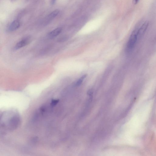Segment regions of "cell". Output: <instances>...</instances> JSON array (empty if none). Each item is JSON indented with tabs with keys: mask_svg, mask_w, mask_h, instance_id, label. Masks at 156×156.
<instances>
[{
	"mask_svg": "<svg viewBox=\"0 0 156 156\" xmlns=\"http://www.w3.org/2000/svg\"><path fill=\"white\" fill-rule=\"evenodd\" d=\"M62 29L61 28H56L51 31L49 34V36L51 38H54L57 37L61 33Z\"/></svg>",
	"mask_w": 156,
	"mask_h": 156,
	"instance_id": "8992f818",
	"label": "cell"
},
{
	"mask_svg": "<svg viewBox=\"0 0 156 156\" xmlns=\"http://www.w3.org/2000/svg\"><path fill=\"white\" fill-rule=\"evenodd\" d=\"M59 12V11L57 10H56L52 12L47 17L48 20L50 21L54 19L58 15Z\"/></svg>",
	"mask_w": 156,
	"mask_h": 156,
	"instance_id": "52a82bcc",
	"label": "cell"
},
{
	"mask_svg": "<svg viewBox=\"0 0 156 156\" xmlns=\"http://www.w3.org/2000/svg\"><path fill=\"white\" fill-rule=\"evenodd\" d=\"M86 76L87 75H85L81 77L80 79L79 80L77 81L76 84V86H79L82 83V82H83L84 79L86 77Z\"/></svg>",
	"mask_w": 156,
	"mask_h": 156,
	"instance_id": "ba28073f",
	"label": "cell"
},
{
	"mask_svg": "<svg viewBox=\"0 0 156 156\" xmlns=\"http://www.w3.org/2000/svg\"><path fill=\"white\" fill-rule=\"evenodd\" d=\"M149 26L148 21H146L142 24L141 27L138 29V39L141 38Z\"/></svg>",
	"mask_w": 156,
	"mask_h": 156,
	"instance_id": "5b68a950",
	"label": "cell"
},
{
	"mask_svg": "<svg viewBox=\"0 0 156 156\" xmlns=\"http://www.w3.org/2000/svg\"><path fill=\"white\" fill-rule=\"evenodd\" d=\"M139 1V0H133V2L134 4H136L138 3Z\"/></svg>",
	"mask_w": 156,
	"mask_h": 156,
	"instance_id": "9c48e42d",
	"label": "cell"
},
{
	"mask_svg": "<svg viewBox=\"0 0 156 156\" xmlns=\"http://www.w3.org/2000/svg\"><path fill=\"white\" fill-rule=\"evenodd\" d=\"M8 112L6 117L3 118L2 122H1V127L4 132L13 131L18 128L20 124V119L18 113L15 112Z\"/></svg>",
	"mask_w": 156,
	"mask_h": 156,
	"instance_id": "6da1fadb",
	"label": "cell"
},
{
	"mask_svg": "<svg viewBox=\"0 0 156 156\" xmlns=\"http://www.w3.org/2000/svg\"><path fill=\"white\" fill-rule=\"evenodd\" d=\"M31 39L29 37H27L17 43L14 47L15 50H19L28 45L31 42Z\"/></svg>",
	"mask_w": 156,
	"mask_h": 156,
	"instance_id": "3957f363",
	"label": "cell"
},
{
	"mask_svg": "<svg viewBox=\"0 0 156 156\" xmlns=\"http://www.w3.org/2000/svg\"><path fill=\"white\" fill-rule=\"evenodd\" d=\"M138 29L134 30L132 33L127 45V49L128 51H131L134 48L138 39Z\"/></svg>",
	"mask_w": 156,
	"mask_h": 156,
	"instance_id": "7a4b0ae2",
	"label": "cell"
},
{
	"mask_svg": "<svg viewBox=\"0 0 156 156\" xmlns=\"http://www.w3.org/2000/svg\"><path fill=\"white\" fill-rule=\"evenodd\" d=\"M57 0H51V3L52 4H54Z\"/></svg>",
	"mask_w": 156,
	"mask_h": 156,
	"instance_id": "30bf717a",
	"label": "cell"
},
{
	"mask_svg": "<svg viewBox=\"0 0 156 156\" xmlns=\"http://www.w3.org/2000/svg\"><path fill=\"white\" fill-rule=\"evenodd\" d=\"M21 23L19 20H15L11 24L8 29L10 32H13L18 29L20 26Z\"/></svg>",
	"mask_w": 156,
	"mask_h": 156,
	"instance_id": "277c9868",
	"label": "cell"
}]
</instances>
